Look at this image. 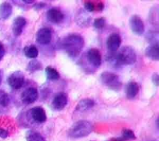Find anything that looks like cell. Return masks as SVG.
Returning a JSON list of instances; mask_svg holds the SVG:
<instances>
[{"mask_svg": "<svg viewBox=\"0 0 159 141\" xmlns=\"http://www.w3.org/2000/svg\"><path fill=\"white\" fill-rule=\"evenodd\" d=\"M60 45L69 57L75 58L82 51L84 41L81 35L77 33H72L65 36L61 40Z\"/></svg>", "mask_w": 159, "mask_h": 141, "instance_id": "cell-1", "label": "cell"}, {"mask_svg": "<svg viewBox=\"0 0 159 141\" xmlns=\"http://www.w3.org/2000/svg\"><path fill=\"white\" fill-rule=\"evenodd\" d=\"M93 130V125L88 121L80 120L75 122L68 130V135L71 138L79 139L88 136Z\"/></svg>", "mask_w": 159, "mask_h": 141, "instance_id": "cell-2", "label": "cell"}, {"mask_svg": "<svg viewBox=\"0 0 159 141\" xmlns=\"http://www.w3.org/2000/svg\"><path fill=\"white\" fill-rule=\"evenodd\" d=\"M115 58L117 66L131 65L135 63L137 55L135 50L131 46H124L115 52Z\"/></svg>", "mask_w": 159, "mask_h": 141, "instance_id": "cell-3", "label": "cell"}, {"mask_svg": "<svg viewBox=\"0 0 159 141\" xmlns=\"http://www.w3.org/2000/svg\"><path fill=\"white\" fill-rule=\"evenodd\" d=\"M100 81L104 86L116 91L120 90L122 85L119 76L109 71L102 72L100 75Z\"/></svg>", "mask_w": 159, "mask_h": 141, "instance_id": "cell-4", "label": "cell"}, {"mask_svg": "<svg viewBox=\"0 0 159 141\" xmlns=\"http://www.w3.org/2000/svg\"><path fill=\"white\" fill-rule=\"evenodd\" d=\"M25 76L21 71H16L12 73L7 78L8 84L13 89H18L22 88L24 83Z\"/></svg>", "mask_w": 159, "mask_h": 141, "instance_id": "cell-5", "label": "cell"}, {"mask_svg": "<svg viewBox=\"0 0 159 141\" xmlns=\"http://www.w3.org/2000/svg\"><path fill=\"white\" fill-rule=\"evenodd\" d=\"M129 26L132 32L137 35H142L145 31V25L143 20L138 15H132L129 20Z\"/></svg>", "mask_w": 159, "mask_h": 141, "instance_id": "cell-6", "label": "cell"}, {"mask_svg": "<svg viewBox=\"0 0 159 141\" xmlns=\"http://www.w3.org/2000/svg\"><path fill=\"white\" fill-rule=\"evenodd\" d=\"M88 62L93 67L98 68L102 62L101 54L99 50L96 48H91L86 52V54Z\"/></svg>", "mask_w": 159, "mask_h": 141, "instance_id": "cell-7", "label": "cell"}, {"mask_svg": "<svg viewBox=\"0 0 159 141\" xmlns=\"http://www.w3.org/2000/svg\"><path fill=\"white\" fill-rule=\"evenodd\" d=\"M67 103V94L64 92H59L54 96L52 102V107L54 110L61 111L65 108Z\"/></svg>", "mask_w": 159, "mask_h": 141, "instance_id": "cell-8", "label": "cell"}, {"mask_svg": "<svg viewBox=\"0 0 159 141\" xmlns=\"http://www.w3.org/2000/svg\"><path fill=\"white\" fill-rule=\"evenodd\" d=\"M39 93L37 89L34 87H29L25 89L21 94V101L25 104L34 102L38 98Z\"/></svg>", "mask_w": 159, "mask_h": 141, "instance_id": "cell-9", "label": "cell"}, {"mask_svg": "<svg viewBox=\"0 0 159 141\" xmlns=\"http://www.w3.org/2000/svg\"><path fill=\"white\" fill-rule=\"evenodd\" d=\"M91 20V17L83 9H79L75 16V21L76 24L82 28L88 27L89 25Z\"/></svg>", "mask_w": 159, "mask_h": 141, "instance_id": "cell-10", "label": "cell"}, {"mask_svg": "<svg viewBox=\"0 0 159 141\" xmlns=\"http://www.w3.org/2000/svg\"><path fill=\"white\" fill-rule=\"evenodd\" d=\"M51 30L48 27H42L36 34V42L41 45L48 44L52 40Z\"/></svg>", "mask_w": 159, "mask_h": 141, "instance_id": "cell-11", "label": "cell"}, {"mask_svg": "<svg viewBox=\"0 0 159 141\" xmlns=\"http://www.w3.org/2000/svg\"><path fill=\"white\" fill-rule=\"evenodd\" d=\"M121 37L117 33L110 34L106 40V46L109 52H116L120 46Z\"/></svg>", "mask_w": 159, "mask_h": 141, "instance_id": "cell-12", "label": "cell"}, {"mask_svg": "<svg viewBox=\"0 0 159 141\" xmlns=\"http://www.w3.org/2000/svg\"><path fill=\"white\" fill-rule=\"evenodd\" d=\"M47 20L53 24H58L64 19V14L62 11L57 7L49 9L46 14Z\"/></svg>", "mask_w": 159, "mask_h": 141, "instance_id": "cell-13", "label": "cell"}, {"mask_svg": "<svg viewBox=\"0 0 159 141\" xmlns=\"http://www.w3.org/2000/svg\"><path fill=\"white\" fill-rule=\"evenodd\" d=\"M32 119L37 123H43L47 120L45 111L40 106H35L30 111Z\"/></svg>", "mask_w": 159, "mask_h": 141, "instance_id": "cell-14", "label": "cell"}, {"mask_svg": "<svg viewBox=\"0 0 159 141\" xmlns=\"http://www.w3.org/2000/svg\"><path fill=\"white\" fill-rule=\"evenodd\" d=\"M26 24V20L22 16L16 17L12 24V30L14 35L16 37H18L21 35L22 33L24 27Z\"/></svg>", "mask_w": 159, "mask_h": 141, "instance_id": "cell-15", "label": "cell"}, {"mask_svg": "<svg viewBox=\"0 0 159 141\" xmlns=\"http://www.w3.org/2000/svg\"><path fill=\"white\" fill-rule=\"evenodd\" d=\"M139 91V86L137 82L130 81L125 86V94L128 99L134 98Z\"/></svg>", "mask_w": 159, "mask_h": 141, "instance_id": "cell-16", "label": "cell"}, {"mask_svg": "<svg viewBox=\"0 0 159 141\" xmlns=\"http://www.w3.org/2000/svg\"><path fill=\"white\" fill-rule=\"evenodd\" d=\"M145 55L148 58L153 61L159 60V46L158 45H150L145 50Z\"/></svg>", "mask_w": 159, "mask_h": 141, "instance_id": "cell-17", "label": "cell"}, {"mask_svg": "<svg viewBox=\"0 0 159 141\" xmlns=\"http://www.w3.org/2000/svg\"><path fill=\"white\" fill-rule=\"evenodd\" d=\"M94 106V101L89 98L81 99L77 104L75 110L80 112L88 111Z\"/></svg>", "mask_w": 159, "mask_h": 141, "instance_id": "cell-18", "label": "cell"}, {"mask_svg": "<svg viewBox=\"0 0 159 141\" xmlns=\"http://www.w3.org/2000/svg\"><path fill=\"white\" fill-rule=\"evenodd\" d=\"M12 12V7L8 2H4L0 4V19L6 20L8 19Z\"/></svg>", "mask_w": 159, "mask_h": 141, "instance_id": "cell-19", "label": "cell"}, {"mask_svg": "<svg viewBox=\"0 0 159 141\" xmlns=\"http://www.w3.org/2000/svg\"><path fill=\"white\" fill-rule=\"evenodd\" d=\"M24 53L27 58L35 59L39 55V50L35 45H30L24 48Z\"/></svg>", "mask_w": 159, "mask_h": 141, "instance_id": "cell-20", "label": "cell"}, {"mask_svg": "<svg viewBox=\"0 0 159 141\" xmlns=\"http://www.w3.org/2000/svg\"><path fill=\"white\" fill-rule=\"evenodd\" d=\"M45 75L47 79L50 81H57L60 76L58 71L51 66H48L45 68Z\"/></svg>", "mask_w": 159, "mask_h": 141, "instance_id": "cell-21", "label": "cell"}, {"mask_svg": "<svg viewBox=\"0 0 159 141\" xmlns=\"http://www.w3.org/2000/svg\"><path fill=\"white\" fill-rule=\"evenodd\" d=\"M43 68L42 64L38 60L33 59L30 61L27 66V70L29 73H34L37 71L41 70Z\"/></svg>", "mask_w": 159, "mask_h": 141, "instance_id": "cell-22", "label": "cell"}, {"mask_svg": "<svg viewBox=\"0 0 159 141\" xmlns=\"http://www.w3.org/2000/svg\"><path fill=\"white\" fill-rule=\"evenodd\" d=\"M150 21L155 26L158 25V6H154L150 12Z\"/></svg>", "mask_w": 159, "mask_h": 141, "instance_id": "cell-23", "label": "cell"}, {"mask_svg": "<svg viewBox=\"0 0 159 141\" xmlns=\"http://www.w3.org/2000/svg\"><path fill=\"white\" fill-rule=\"evenodd\" d=\"M27 141H46L45 138L39 132L30 131L27 135Z\"/></svg>", "mask_w": 159, "mask_h": 141, "instance_id": "cell-24", "label": "cell"}, {"mask_svg": "<svg viewBox=\"0 0 159 141\" xmlns=\"http://www.w3.org/2000/svg\"><path fill=\"white\" fill-rule=\"evenodd\" d=\"M147 39L150 45H158V33L156 31H150L147 35Z\"/></svg>", "mask_w": 159, "mask_h": 141, "instance_id": "cell-25", "label": "cell"}, {"mask_svg": "<svg viewBox=\"0 0 159 141\" xmlns=\"http://www.w3.org/2000/svg\"><path fill=\"white\" fill-rule=\"evenodd\" d=\"M10 103V98L7 93L0 89V105L3 107L7 106Z\"/></svg>", "mask_w": 159, "mask_h": 141, "instance_id": "cell-26", "label": "cell"}, {"mask_svg": "<svg viewBox=\"0 0 159 141\" xmlns=\"http://www.w3.org/2000/svg\"><path fill=\"white\" fill-rule=\"evenodd\" d=\"M121 139L124 140H134L136 139L134 132L130 129H124L122 132Z\"/></svg>", "mask_w": 159, "mask_h": 141, "instance_id": "cell-27", "label": "cell"}, {"mask_svg": "<svg viewBox=\"0 0 159 141\" xmlns=\"http://www.w3.org/2000/svg\"><path fill=\"white\" fill-rule=\"evenodd\" d=\"M106 24V19L104 17H98L94 19L93 22V27L96 29H102Z\"/></svg>", "mask_w": 159, "mask_h": 141, "instance_id": "cell-28", "label": "cell"}, {"mask_svg": "<svg viewBox=\"0 0 159 141\" xmlns=\"http://www.w3.org/2000/svg\"><path fill=\"white\" fill-rule=\"evenodd\" d=\"M84 9L89 12H93L95 11L94 3H93V2L90 1H84Z\"/></svg>", "mask_w": 159, "mask_h": 141, "instance_id": "cell-29", "label": "cell"}, {"mask_svg": "<svg viewBox=\"0 0 159 141\" xmlns=\"http://www.w3.org/2000/svg\"><path fill=\"white\" fill-rule=\"evenodd\" d=\"M152 81L154 85L158 86L159 85V75L157 73H154L152 76Z\"/></svg>", "mask_w": 159, "mask_h": 141, "instance_id": "cell-30", "label": "cell"}, {"mask_svg": "<svg viewBox=\"0 0 159 141\" xmlns=\"http://www.w3.org/2000/svg\"><path fill=\"white\" fill-rule=\"evenodd\" d=\"M94 7H95V11L100 12L104 9V4L101 1H98V2L96 4H94Z\"/></svg>", "mask_w": 159, "mask_h": 141, "instance_id": "cell-31", "label": "cell"}, {"mask_svg": "<svg viewBox=\"0 0 159 141\" xmlns=\"http://www.w3.org/2000/svg\"><path fill=\"white\" fill-rule=\"evenodd\" d=\"M7 136H8V132L2 128H0V137L2 139H5Z\"/></svg>", "mask_w": 159, "mask_h": 141, "instance_id": "cell-32", "label": "cell"}, {"mask_svg": "<svg viewBox=\"0 0 159 141\" xmlns=\"http://www.w3.org/2000/svg\"><path fill=\"white\" fill-rule=\"evenodd\" d=\"M5 54V49L3 44L0 42V61L3 58Z\"/></svg>", "mask_w": 159, "mask_h": 141, "instance_id": "cell-33", "label": "cell"}, {"mask_svg": "<svg viewBox=\"0 0 159 141\" xmlns=\"http://www.w3.org/2000/svg\"><path fill=\"white\" fill-rule=\"evenodd\" d=\"M45 6H46V4L44 2H39L34 6V7L37 9H40L43 8Z\"/></svg>", "mask_w": 159, "mask_h": 141, "instance_id": "cell-34", "label": "cell"}, {"mask_svg": "<svg viewBox=\"0 0 159 141\" xmlns=\"http://www.w3.org/2000/svg\"><path fill=\"white\" fill-rule=\"evenodd\" d=\"M2 76H3V71L2 70H0V85L1 84L2 81Z\"/></svg>", "mask_w": 159, "mask_h": 141, "instance_id": "cell-35", "label": "cell"}, {"mask_svg": "<svg viewBox=\"0 0 159 141\" xmlns=\"http://www.w3.org/2000/svg\"><path fill=\"white\" fill-rule=\"evenodd\" d=\"M23 2H25V4H32L33 2H34L35 1H27V0H25V1H23Z\"/></svg>", "mask_w": 159, "mask_h": 141, "instance_id": "cell-36", "label": "cell"}]
</instances>
